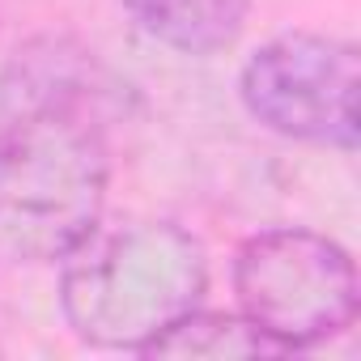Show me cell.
Returning a JSON list of instances; mask_svg holds the SVG:
<instances>
[{"instance_id":"cell-3","label":"cell","mask_w":361,"mask_h":361,"mask_svg":"<svg viewBox=\"0 0 361 361\" xmlns=\"http://www.w3.org/2000/svg\"><path fill=\"white\" fill-rule=\"evenodd\" d=\"M234 293L243 319L276 353L310 348L357 319V268L348 251L314 230H264L238 247Z\"/></svg>"},{"instance_id":"cell-1","label":"cell","mask_w":361,"mask_h":361,"mask_svg":"<svg viewBox=\"0 0 361 361\" xmlns=\"http://www.w3.org/2000/svg\"><path fill=\"white\" fill-rule=\"evenodd\" d=\"M209 285L204 247L170 221H136L90 234L64 268L60 306L94 348L140 353L170 323L192 314Z\"/></svg>"},{"instance_id":"cell-2","label":"cell","mask_w":361,"mask_h":361,"mask_svg":"<svg viewBox=\"0 0 361 361\" xmlns=\"http://www.w3.org/2000/svg\"><path fill=\"white\" fill-rule=\"evenodd\" d=\"M106 149L90 115L18 111L0 128V264L68 259L102 217Z\"/></svg>"},{"instance_id":"cell-5","label":"cell","mask_w":361,"mask_h":361,"mask_svg":"<svg viewBox=\"0 0 361 361\" xmlns=\"http://www.w3.org/2000/svg\"><path fill=\"white\" fill-rule=\"evenodd\" d=\"M119 5L161 47L183 56H213L243 35L251 0H119Z\"/></svg>"},{"instance_id":"cell-6","label":"cell","mask_w":361,"mask_h":361,"mask_svg":"<svg viewBox=\"0 0 361 361\" xmlns=\"http://www.w3.org/2000/svg\"><path fill=\"white\" fill-rule=\"evenodd\" d=\"M140 357H188V361H234V357H276V344L264 340L247 319L192 310L170 323L157 340L140 348Z\"/></svg>"},{"instance_id":"cell-4","label":"cell","mask_w":361,"mask_h":361,"mask_svg":"<svg viewBox=\"0 0 361 361\" xmlns=\"http://www.w3.org/2000/svg\"><path fill=\"white\" fill-rule=\"evenodd\" d=\"M357 47L327 35H281L264 43L238 77L243 106L276 136L310 145H357Z\"/></svg>"}]
</instances>
